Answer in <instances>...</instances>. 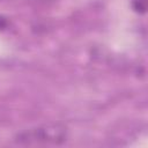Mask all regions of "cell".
<instances>
[{
    "instance_id": "obj_3",
    "label": "cell",
    "mask_w": 148,
    "mask_h": 148,
    "mask_svg": "<svg viewBox=\"0 0 148 148\" xmlns=\"http://www.w3.org/2000/svg\"><path fill=\"white\" fill-rule=\"evenodd\" d=\"M6 24H7V22L5 21V18L3 17H0V28H5Z\"/></svg>"
},
{
    "instance_id": "obj_1",
    "label": "cell",
    "mask_w": 148,
    "mask_h": 148,
    "mask_svg": "<svg viewBox=\"0 0 148 148\" xmlns=\"http://www.w3.org/2000/svg\"><path fill=\"white\" fill-rule=\"evenodd\" d=\"M67 128L61 124H47L25 130L16 134L14 141L24 146L61 145L66 141Z\"/></svg>"
},
{
    "instance_id": "obj_2",
    "label": "cell",
    "mask_w": 148,
    "mask_h": 148,
    "mask_svg": "<svg viewBox=\"0 0 148 148\" xmlns=\"http://www.w3.org/2000/svg\"><path fill=\"white\" fill-rule=\"evenodd\" d=\"M132 5L135 12L138 13H145L147 7V0H132Z\"/></svg>"
}]
</instances>
